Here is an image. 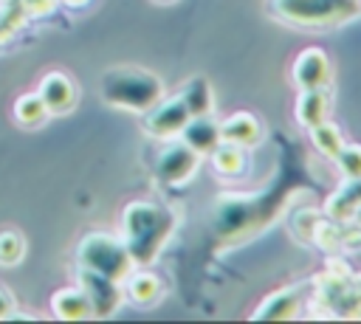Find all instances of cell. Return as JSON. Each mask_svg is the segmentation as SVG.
Segmentation results:
<instances>
[{
    "instance_id": "6da1fadb",
    "label": "cell",
    "mask_w": 361,
    "mask_h": 324,
    "mask_svg": "<svg viewBox=\"0 0 361 324\" xmlns=\"http://www.w3.org/2000/svg\"><path fill=\"white\" fill-rule=\"evenodd\" d=\"M175 225L178 214L172 206H164L158 200H133L121 211L118 237L135 265H152L175 234Z\"/></svg>"
},
{
    "instance_id": "7a4b0ae2",
    "label": "cell",
    "mask_w": 361,
    "mask_h": 324,
    "mask_svg": "<svg viewBox=\"0 0 361 324\" xmlns=\"http://www.w3.org/2000/svg\"><path fill=\"white\" fill-rule=\"evenodd\" d=\"M99 96L110 107L130 110V113H147L164 96V82L152 70L121 65V68L104 70V76L99 79Z\"/></svg>"
},
{
    "instance_id": "3957f363",
    "label": "cell",
    "mask_w": 361,
    "mask_h": 324,
    "mask_svg": "<svg viewBox=\"0 0 361 324\" xmlns=\"http://www.w3.org/2000/svg\"><path fill=\"white\" fill-rule=\"evenodd\" d=\"M271 11L290 25L336 28L361 11L358 0H271Z\"/></svg>"
},
{
    "instance_id": "277c9868",
    "label": "cell",
    "mask_w": 361,
    "mask_h": 324,
    "mask_svg": "<svg viewBox=\"0 0 361 324\" xmlns=\"http://www.w3.org/2000/svg\"><path fill=\"white\" fill-rule=\"evenodd\" d=\"M76 262L85 270H96V273L113 276L118 282H124V276L135 268V262H133L127 245L121 242V237L104 234V231H90L79 239Z\"/></svg>"
},
{
    "instance_id": "5b68a950",
    "label": "cell",
    "mask_w": 361,
    "mask_h": 324,
    "mask_svg": "<svg viewBox=\"0 0 361 324\" xmlns=\"http://www.w3.org/2000/svg\"><path fill=\"white\" fill-rule=\"evenodd\" d=\"M197 163H200V152H195L178 135V138H169V144L158 152L155 166H152V175H155V180L161 186H183L197 172Z\"/></svg>"
},
{
    "instance_id": "8992f818",
    "label": "cell",
    "mask_w": 361,
    "mask_h": 324,
    "mask_svg": "<svg viewBox=\"0 0 361 324\" xmlns=\"http://www.w3.org/2000/svg\"><path fill=\"white\" fill-rule=\"evenodd\" d=\"M79 287L85 290L87 301H90V313L93 318H107L116 316L121 301H124V285L113 276L96 273V270H85L79 268Z\"/></svg>"
},
{
    "instance_id": "52a82bcc",
    "label": "cell",
    "mask_w": 361,
    "mask_h": 324,
    "mask_svg": "<svg viewBox=\"0 0 361 324\" xmlns=\"http://www.w3.org/2000/svg\"><path fill=\"white\" fill-rule=\"evenodd\" d=\"M189 110L183 107V101L175 96H161L147 113H144V132L149 138H158V141H169V138H178L180 130L186 127L189 121Z\"/></svg>"
},
{
    "instance_id": "ba28073f",
    "label": "cell",
    "mask_w": 361,
    "mask_h": 324,
    "mask_svg": "<svg viewBox=\"0 0 361 324\" xmlns=\"http://www.w3.org/2000/svg\"><path fill=\"white\" fill-rule=\"evenodd\" d=\"M290 76H293L299 90H305V87H330V79H333L330 56L322 48H305V51L296 54Z\"/></svg>"
},
{
    "instance_id": "9c48e42d",
    "label": "cell",
    "mask_w": 361,
    "mask_h": 324,
    "mask_svg": "<svg viewBox=\"0 0 361 324\" xmlns=\"http://www.w3.org/2000/svg\"><path fill=\"white\" fill-rule=\"evenodd\" d=\"M305 282H296V285H288V287H279L274 293L265 296L262 304H257L254 310V318H265V321H274V318H296L305 307Z\"/></svg>"
},
{
    "instance_id": "30bf717a",
    "label": "cell",
    "mask_w": 361,
    "mask_h": 324,
    "mask_svg": "<svg viewBox=\"0 0 361 324\" xmlns=\"http://www.w3.org/2000/svg\"><path fill=\"white\" fill-rule=\"evenodd\" d=\"M39 99L45 101L51 116H62L76 104V85L65 70H48L37 85Z\"/></svg>"
},
{
    "instance_id": "8fae6325",
    "label": "cell",
    "mask_w": 361,
    "mask_h": 324,
    "mask_svg": "<svg viewBox=\"0 0 361 324\" xmlns=\"http://www.w3.org/2000/svg\"><path fill=\"white\" fill-rule=\"evenodd\" d=\"M121 285H124L127 299H130L133 304H138V307H149V304L161 301V296H164V290H166L164 279H161L158 273L147 270V265H135V268L124 276Z\"/></svg>"
},
{
    "instance_id": "7c38bea8",
    "label": "cell",
    "mask_w": 361,
    "mask_h": 324,
    "mask_svg": "<svg viewBox=\"0 0 361 324\" xmlns=\"http://www.w3.org/2000/svg\"><path fill=\"white\" fill-rule=\"evenodd\" d=\"M358 211H361V177H344V183L327 197L324 214L330 220L350 223V220H355Z\"/></svg>"
},
{
    "instance_id": "4fadbf2b",
    "label": "cell",
    "mask_w": 361,
    "mask_h": 324,
    "mask_svg": "<svg viewBox=\"0 0 361 324\" xmlns=\"http://www.w3.org/2000/svg\"><path fill=\"white\" fill-rule=\"evenodd\" d=\"M330 118V87H305L296 96V121L310 130Z\"/></svg>"
},
{
    "instance_id": "5bb4252c",
    "label": "cell",
    "mask_w": 361,
    "mask_h": 324,
    "mask_svg": "<svg viewBox=\"0 0 361 324\" xmlns=\"http://www.w3.org/2000/svg\"><path fill=\"white\" fill-rule=\"evenodd\" d=\"M259 138H262V127L245 110L231 113L228 118L220 121V141H228V144H237V147L248 149V147H257Z\"/></svg>"
},
{
    "instance_id": "9a60e30c",
    "label": "cell",
    "mask_w": 361,
    "mask_h": 324,
    "mask_svg": "<svg viewBox=\"0 0 361 324\" xmlns=\"http://www.w3.org/2000/svg\"><path fill=\"white\" fill-rule=\"evenodd\" d=\"M180 138L195 152L206 155L220 144V121H214V116H192L186 121V127L180 130Z\"/></svg>"
},
{
    "instance_id": "2e32d148",
    "label": "cell",
    "mask_w": 361,
    "mask_h": 324,
    "mask_svg": "<svg viewBox=\"0 0 361 324\" xmlns=\"http://www.w3.org/2000/svg\"><path fill=\"white\" fill-rule=\"evenodd\" d=\"M178 99L189 110V116H212L214 113V90L206 76H192L178 87Z\"/></svg>"
},
{
    "instance_id": "e0dca14e",
    "label": "cell",
    "mask_w": 361,
    "mask_h": 324,
    "mask_svg": "<svg viewBox=\"0 0 361 324\" xmlns=\"http://www.w3.org/2000/svg\"><path fill=\"white\" fill-rule=\"evenodd\" d=\"M51 310L56 318H65V321H76V318H93L90 313V301L85 296V290L79 285L73 287H62L51 296Z\"/></svg>"
},
{
    "instance_id": "ac0fdd59",
    "label": "cell",
    "mask_w": 361,
    "mask_h": 324,
    "mask_svg": "<svg viewBox=\"0 0 361 324\" xmlns=\"http://www.w3.org/2000/svg\"><path fill=\"white\" fill-rule=\"evenodd\" d=\"M212 166L220 177L231 180V177H240L245 169H248V158H245V149L237 147V144H228V141H220L212 152Z\"/></svg>"
},
{
    "instance_id": "d6986e66",
    "label": "cell",
    "mask_w": 361,
    "mask_h": 324,
    "mask_svg": "<svg viewBox=\"0 0 361 324\" xmlns=\"http://www.w3.org/2000/svg\"><path fill=\"white\" fill-rule=\"evenodd\" d=\"M11 113H14V121H17L20 127H39V124L51 116L48 107H45V101L39 99L37 90H34V93H23V96H17Z\"/></svg>"
},
{
    "instance_id": "ffe728a7",
    "label": "cell",
    "mask_w": 361,
    "mask_h": 324,
    "mask_svg": "<svg viewBox=\"0 0 361 324\" xmlns=\"http://www.w3.org/2000/svg\"><path fill=\"white\" fill-rule=\"evenodd\" d=\"M310 141L327 158H336V152L344 147V135H341V130L330 118L322 121V124H316V127H310Z\"/></svg>"
},
{
    "instance_id": "44dd1931",
    "label": "cell",
    "mask_w": 361,
    "mask_h": 324,
    "mask_svg": "<svg viewBox=\"0 0 361 324\" xmlns=\"http://www.w3.org/2000/svg\"><path fill=\"white\" fill-rule=\"evenodd\" d=\"M28 14L20 6V0H0V48L25 25Z\"/></svg>"
},
{
    "instance_id": "7402d4cb",
    "label": "cell",
    "mask_w": 361,
    "mask_h": 324,
    "mask_svg": "<svg viewBox=\"0 0 361 324\" xmlns=\"http://www.w3.org/2000/svg\"><path fill=\"white\" fill-rule=\"evenodd\" d=\"M25 256V237L17 228H0V265L11 268Z\"/></svg>"
},
{
    "instance_id": "603a6c76",
    "label": "cell",
    "mask_w": 361,
    "mask_h": 324,
    "mask_svg": "<svg viewBox=\"0 0 361 324\" xmlns=\"http://www.w3.org/2000/svg\"><path fill=\"white\" fill-rule=\"evenodd\" d=\"M333 161L338 163L344 177H361V144H347L344 141V147L336 152Z\"/></svg>"
},
{
    "instance_id": "cb8c5ba5",
    "label": "cell",
    "mask_w": 361,
    "mask_h": 324,
    "mask_svg": "<svg viewBox=\"0 0 361 324\" xmlns=\"http://www.w3.org/2000/svg\"><path fill=\"white\" fill-rule=\"evenodd\" d=\"M20 6L25 8V14H28V20H31V17H45V14H51V11L59 6V0H20Z\"/></svg>"
},
{
    "instance_id": "d4e9b609",
    "label": "cell",
    "mask_w": 361,
    "mask_h": 324,
    "mask_svg": "<svg viewBox=\"0 0 361 324\" xmlns=\"http://www.w3.org/2000/svg\"><path fill=\"white\" fill-rule=\"evenodd\" d=\"M11 313H14V299H11L8 290L0 287V318H8Z\"/></svg>"
},
{
    "instance_id": "484cf974",
    "label": "cell",
    "mask_w": 361,
    "mask_h": 324,
    "mask_svg": "<svg viewBox=\"0 0 361 324\" xmlns=\"http://www.w3.org/2000/svg\"><path fill=\"white\" fill-rule=\"evenodd\" d=\"M62 6H68V8H85V6H90L93 0H59Z\"/></svg>"
},
{
    "instance_id": "4316f807",
    "label": "cell",
    "mask_w": 361,
    "mask_h": 324,
    "mask_svg": "<svg viewBox=\"0 0 361 324\" xmlns=\"http://www.w3.org/2000/svg\"><path fill=\"white\" fill-rule=\"evenodd\" d=\"M355 223H358V225H361V211H358V214H355Z\"/></svg>"
},
{
    "instance_id": "83f0119b",
    "label": "cell",
    "mask_w": 361,
    "mask_h": 324,
    "mask_svg": "<svg viewBox=\"0 0 361 324\" xmlns=\"http://www.w3.org/2000/svg\"><path fill=\"white\" fill-rule=\"evenodd\" d=\"M158 3H172V0H158Z\"/></svg>"
}]
</instances>
